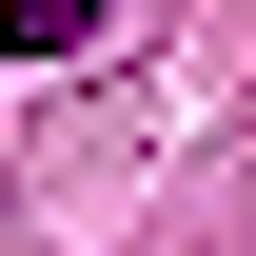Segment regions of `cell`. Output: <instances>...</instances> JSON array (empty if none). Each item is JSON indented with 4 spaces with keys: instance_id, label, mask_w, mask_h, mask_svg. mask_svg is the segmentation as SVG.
I'll use <instances>...</instances> for the list:
<instances>
[{
    "instance_id": "1",
    "label": "cell",
    "mask_w": 256,
    "mask_h": 256,
    "mask_svg": "<svg viewBox=\"0 0 256 256\" xmlns=\"http://www.w3.org/2000/svg\"><path fill=\"white\" fill-rule=\"evenodd\" d=\"M98 40V0H0V60H79Z\"/></svg>"
}]
</instances>
